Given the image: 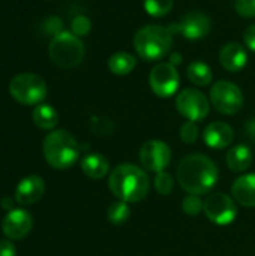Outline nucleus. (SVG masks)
<instances>
[{
  "mask_svg": "<svg viewBox=\"0 0 255 256\" xmlns=\"http://www.w3.org/2000/svg\"><path fill=\"white\" fill-rule=\"evenodd\" d=\"M176 176L183 190L191 195H204L218 182V166L204 154H188L180 160Z\"/></svg>",
  "mask_w": 255,
  "mask_h": 256,
  "instance_id": "obj_1",
  "label": "nucleus"
},
{
  "mask_svg": "<svg viewBox=\"0 0 255 256\" xmlns=\"http://www.w3.org/2000/svg\"><path fill=\"white\" fill-rule=\"evenodd\" d=\"M111 194L125 202H140L149 195L150 182L146 171L134 164H122L110 172Z\"/></svg>",
  "mask_w": 255,
  "mask_h": 256,
  "instance_id": "obj_2",
  "label": "nucleus"
},
{
  "mask_svg": "<svg viewBox=\"0 0 255 256\" xmlns=\"http://www.w3.org/2000/svg\"><path fill=\"white\" fill-rule=\"evenodd\" d=\"M42 153L47 164L56 170L71 168L80 158V144L65 129L50 132L42 142Z\"/></svg>",
  "mask_w": 255,
  "mask_h": 256,
  "instance_id": "obj_3",
  "label": "nucleus"
},
{
  "mask_svg": "<svg viewBox=\"0 0 255 256\" xmlns=\"http://www.w3.org/2000/svg\"><path fill=\"white\" fill-rule=\"evenodd\" d=\"M173 44V33L170 28L158 24L141 27L134 36V48L144 62H156L165 57Z\"/></svg>",
  "mask_w": 255,
  "mask_h": 256,
  "instance_id": "obj_4",
  "label": "nucleus"
},
{
  "mask_svg": "<svg viewBox=\"0 0 255 256\" xmlns=\"http://www.w3.org/2000/svg\"><path fill=\"white\" fill-rule=\"evenodd\" d=\"M48 54L56 66L62 69H71L83 62L86 48L78 36L71 32H62L53 36L48 46Z\"/></svg>",
  "mask_w": 255,
  "mask_h": 256,
  "instance_id": "obj_5",
  "label": "nucleus"
},
{
  "mask_svg": "<svg viewBox=\"0 0 255 256\" xmlns=\"http://www.w3.org/2000/svg\"><path fill=\"white\" fill-rule=\"evenodd\" d=\"M9 93L23 105H39L47 96V84L36 74H20L11 80Z\"/></svg>",
  "mask_w": 255,
  "mask_h": 256,
  "instance_id": "obj_6",
  "label": "nucleus"
},
{
  "mask_svg": "<svg viewBox=\"0 0 255 256\" xmlns=\"http://www.w3.org/2000/svg\"><path fill=\"white\" fill-rule=\"evenodd\" d=\"M210 102L218 112L224 116H234L243 106V94L236 84L221 80L210 88Z\"/></svg>",
  "mask_w": 255,
  "mask_h": 256,
  "instance_id": "obj_7",
  "label": "nucleus"
},
{
  "mask_svg": "<svg viewBox=\"0 0 255 256\" xmlns=\"http://www.w3.org/2000/svg\"><path fill=\"white\" fill-rule=\"evenodd\" d=\"M203 212L206 213V218L212 224L219 225V226L233 224L237 216V207H236L234 198L222 192L210 194L204 201Z\"/></svg>",
  "mask_w": 255,
  "mask_h": 256,
  "instance_id": "obj_8",
  "label": "nucleus"
},
{
  "mask_svg": "<svg viewBox=\"0 0 255 256\" xmlns=\"http://www.w3.org/2000/svg\"><path fill=\"white\" fill-rule=\"evenodd\" d=\"M176 108L189 122H201L207 117L210 105L204 93L197 88H183L176 98Z\"/></svg>",
  "mask_w": 255,
  "mask_h": 256,
  "instance_id": "obj_9",
  "label": "nucleus"
},
{
  "mask_svg": "<svg viewBox=\"0 0 255 256\" xmlns=\"http://www.w3.org/2000/svg\"><path fill=\"white\" fill-rule=\"evenodd\" d=\"M179 72L174 64L158 63L149 75V84L152 92L158 98H170L179 88Z\"/></svg>",
  "mask_w": 255,
  "mask_h": 256,
  "instance_id": "obj_10",
  "label": "nucleus"
},
{
  "mask_svg": "<svg viewBox=\"0 0 255 256\" xmlns=\"http://www.w3.org/2000/svg\"><path fill=\"white\" fill-rule=\"evenodd\" d=\"M140 160L143 166L152 172L165 171L171 160L170 147L159 140H150L144 142L140 148Z\"/></svg>",
  "mask_w": 255,
  "mask_h": 256,
  "instance_id": "obj_11",
  "label": "nucleus"
},
{
  "mask_svg": "<svg viewBox=\"0 0 255 256\" xmlns=\"http://www.w3.org/2000/svg\"><path fill=\"white\" fill-rule=\"evenodd\" d=\"M33 226V218L27 210L14 208L9 210L8 214L3 218L2 230L3 234L9 240H21L24 238Z\"/></svg>",
  "mask_w": 255,
  "mask_h": 256,
  "instance_id": "obj_12",
  "label": "nucleus"
},
{
  "mask_svg": "<svg viewBox=\"0 0 255 256\" xmlns=\"http://www.w3.org/2000/svg\"><path fill=\"white\" fill-rule=\"evenodd\" d=\"M212 28L210 18L198 10H191L185 14L177 26V30L183 34V38L189 40H198L209 34Z\"/></svg>",
  "mask_w": 255,
  "mask_h": 256,
  "instance_id": "obj_13",
  "label": "nucleus"
},
{
  "mask_svg": "<svg viewBox=\"0 0 255 256\" xmlns=\"http://www.w3.org/2000/svg\"><path fill=\"white\" fill-rule=\"evenodd\" d=\"M45 192V182L39 176L24 177L15 189V201L20 206H30L38 202Z\"/></svg>",
  "mask_w": 255,
  "mask_h": 256,
  "instance_id": "obj_14",
  "label": "nucleus"
},
{
  "mask_svg": "<svg viewBox=\"0 0 255 256\" xmlns=\"http://www.w3.org/2000/svg\"><path fill=\"white\" fill-rule=\"evenodd\" d=\"M234 138L233 128L224 122H213L206 126L203 132V140L206 146H209L213 150H222L227 148Z\"/></svg>",
  "mask_w": 255,
  "mask_h": 256,
  "instance_id": "obj_15",
  "label": "nucleus"
},
{
  "mask_svg": "<svg viewBox=\"0 0 255 256\" xmlns=\"http://www.w3.org/2000/svg\"><path fill=\"white\" fill-rule=\"evenodd\" d=\"M248 54L237 42H228L219 50V63L228 72H239L246 66Z\"/></svg>",
  "mask_w": 255,
  "mask_h": 256,
  "instance_id": "obj_16",
  "label": "nucleus"
},
{
  "mask_svg": "<svg viewBox=\"0 0 255 256\" xmlns=\"http://www.w3.org/2000/svg\"><path fill=\"white\" fill-rule=\"evenodd\" d=\"M231 195L237 204L248 208L255 207V174L239 177L231 188Z\"/></svg>",
  "mask_w": 255,
  "mask_h": 256,
  "instance_id": "obj_17",
  "label": "nucleus"
},
{
  "mask_svg": "<svg viewBox=\"0 0 255 256\" xmlns=\"http://www.w3.org/2000/svg\"><path fill=\"white\" fill-rule=\"evenodd\" d=\"M81 170L89 178L101 180L110 172V162L104 154L92 153L81 160Z\"/></svg>",
  "mask_w": 255,
  "mask_h": 256,
  "instance_id": "obj_18",
  "label": "nucleus"
},
{
  "mask_svg": "<svg viewBox=\"0 0 255 256\" xmlns=\"http://www.w3.org/2000/svg\"><path fill=\"white\" fill-rule=\"evenodd\" d=\"M225 159H227V166L233 172H243L252 164V152L248 146L239 144L228 150Z\"/></svg>",
  "mask_w": 255,
  "mask_h": 256,
  "instance_id": "obj_19",
  "label": "nucleus"
},
{
  "mask_svg": "<svg viewBox=\"0 0 255 256\" xmlns=\"http://www.w3.org/2000/svg\"><path fill=\"white\" fill-rule=\"evenodd\" d=\"M32 118H33V123L39 129H44V130H51L59 123L57 111L51 105H47V104L36 105V108L33 110Z\"/></svg>",
  "mask_w": 255,
  "mask_h": 256,
  "instance_id": "obj_20",
  "label": "nucleus"
},
{
  "mask_svg": "<svg viewBox=\"0 0 255 256\" xmlns=\"http://www.w3.org/2000/svg\"><path fill=\"white\" fill-rule=\"evenodd\" d=\"M137 64V60L132 54L126 52V51H119L114 52L110 58H108V69L114 74V75H128L134 70Z\"/></svg>",
  "mask_w": 255,
  "mask_h": 256,
  "instance_id": "obj_21",
  "label": "nucleus"
},
{
  "mask_svg": "<svg viewBox=\"0 0 255 256\" xmlns=\"http://www.w3.org/2000/svg\"><path fill=\"white\" fill-rule=\"evenodd\" d=\"M186 76L194 86L206 87L212 82L213 74H212V69L209 64H206L203 62H192L186 69Z\"/></svg>",
  "mask_w": 255,
  "mask_h": 256,
  "instance_id": "obj_22",
  "label": "nucleus"
},
{
  "mask_svg": "<svg viewBox=\"0 0 255 256\" xmlns=\"http://www.w3.org/2000/svg\"><path fill=\"white\" fill-rule=\"evenodd\" d=\"M107 218H108L110 224H113V225H125L131 218V208H129L128 202H125V201L113 202L107 210Z\"/></svg>",
  "mask_w": 255,
  "mask_h": 256,
  "instance_id": "obj_23",
  "label": "nucleus"
},
{
  "mask_svg": "<svg viewBox=\"0 0 255 256\" xmlns=\"http://www.w3.org/2000/svg\"><path fill=\"white\" fill-rule=\"evenodd\" d=\"M144 9L146 12L153 16V18H162L165 16L171 8H173V0H144Z\"/></svg>",
  "mask_w": 255,
  "mask_h": 256,
  "instance_id": "obj_24",
  "label": "nucleus"
},
{
  "mask_svg": "<svg viewBox=\"0 0 255 256\" xmlns=\"http://www.w3.org/2000/svg\"><path fill=\"white\" fill-rule=\"evenodd\" d=\"M153 186H155L158 194H161L162 196H167V195H170L173 192L174 182H173V177L168 172L161 171V172H156L155 180H153Z\"/></svg>",
  "mask_w": 255,
  "mask_h": 256,
  "instance_id": "obj_25",
  "label": "nucleus"
},
{
  "mask_svg": "<svg viewBox=\"0 0 255 256\" xmlns=\"http://www.w3.org/2000/svg\"><path fill=\"white\" fill-rule=\"evenodd\" d=\"M204 202L198 198V195H188L183 198L182 201V210L188 214V216H197L203 212Z\"/></svg>",
  "mask_w": 255,
  "mask_h": 256,
  "instance_id": "obj_26",
  "label": "nucleus"
},
{
  "mask_svg": "<svg viewBox=\"0 0 255 256\" xmlns=\"http://www.w3.org/2000/svg\"><path fill=\"white\" fill-rule=\"evenodd\" d=\"M198 135H200V130H198V126L195 124V122H185L180 128V140L185 142V144H194L197 140H198Z\"/></svg>",
  "mask_w": 255,
  "mask_h": 256,
  "instance_id": "obj_27",
  "label": "nucleus"
},
{
  "mask_svg": "<svg viewBox=\"0 0 255 256\" xmlns=\"http://www.w3.org/2000/svg\"><path fill=\"white\" fill-rule=\"evenodd\" d=\"M90 28H92V22H90V20L86 16V15H78V16H75L74 20H72V22H71V30H72V33L75 34V36H86V34H89V32H90Z\"/></svg>",
  "mask_w": 255,
  "mask_h": 256,
  "instance_id": "obj_28",
  "label": "nucleus"
},
{
  "mask_svg": "<svg viewBox=\"0 0 255 256\" xmlns=\"http://www.w3.org/2000/svg\"><path fill=\"white\" fill-rule=\"evenodd\" d=\"M236 12L243 18L255 16V0H234Z\"/></svg>",
  "mask_w": 255,
  "mask_h": 256,
  "instance_id": "obj_29",
  "label": "nucleus"
},
{
  "mask_svg": "<svg viewBox=\"0 0 255 256\" xmlns=\"http://www.w3.org/2000/svg\"><path fill=\"white\" fill-rule=\"evenodd\" d=\"M45 30H47L50 34H53V36L62 33V32H63V22H62V20H60L59 16H50V18L45 21Z\"/></svg>",
  "mask_w": 255,
  "mask_h": 256,
  "instance_id": "obj_30",
  "label": "nucleus"
},
{
  "mask_svg": "<svg viewBox=\"0 0 255 256\" xmlns=\"http://www.w3.org/2000/svg\"><path fill=\"white\" fill-rule=\"evenodd\" d=\"M243 42H245V45H246L251 51H254L255 52V24H251V26L245 30V33H243Z\"/></svg>",
  "mask_w": 255,
  "mask_h": 256,
  "instance_id": "obj_31",
  "label": "nucleus"
},
{
  "mask_svg": "<svg viewBox=\"0 0 255 256\" xmlns=\"http://www.w3.org/2000/svg\"><path fill=\"white\" fill-rule=\"evenodd\" d=\"M17 255V249L12 244V242L8 240H2L0 242V256H15Z\"/></svg>",
  "mask_w": 255,
  "mask_h": 256,
  "instance_id": "obj_32",
  "label": "nucleus"
},
{
  "mask_svg": "<svg viewBox=\"0 0 255 256\" xmlns=\"http://www.w3.org/2000/svg\"><path fill=\"white\" fill-rule=\"evenodd\" d=\"M245 134H246V136L255 144V118H251L249 122H246V124H245Z\"/></svg>",
  "mask_w": 255,
  "mask_h": 256,
  "instance_id": "obj_33",
  "label": "nucleus"
},
{
  "mask_svg": "<svg viewBox=\"0 0 255 256\" xmlns=\"http://www.w3.org/2000/svg\"><path fill=\"white\" fill-rule=\"evenodd\" d=\"M182 62V56L180 54H177V52H173V54H170V63L171 64H179Z\"/></svg>",
  "mask_w": 255,
  "mask_h": 256,
  "instance_id": "obj_34",
  "label": "nucleus"
},
{
  "mask_svg": "<svg viewBox=\"0 0 255 256\" xmlns=\"http://www.w3.org/2000/svg\"><path fill=\"white\" fill-rule=\"evenodd\" d=\"M2 207H3L5 210H12V208H14V207H12V201L8 200V198H3V200H2Z\"/></svg>",
  "mask_w": 255,
  "mask_h": 256,
  "instance_id": "obj_35",
  "label": "nucleus"
}]
</instances>
